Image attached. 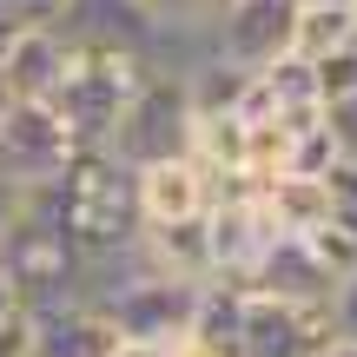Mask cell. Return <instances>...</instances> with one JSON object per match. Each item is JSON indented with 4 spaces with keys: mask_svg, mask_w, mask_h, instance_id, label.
<instances>
[{
    "mask_svg": "<svg viewBox=\"0 0 357 357\" xmlns=\"http://www.w3.org/2000/svg\"><path fill=\"white\" fill-rule=\"evenodd\" d=\"M26 199H33V212L47 218L53 231H60V245L73 252V265L86 271V278L139 245L132 172L119 166L106 146H79V153L66 159V172L47 178V185H33Z\"/></svg>",
    "mask_w": 357,
    "mask_h": 357,
    "instance_id": "cell-1",
    "label": "cell"
},
{
    "mask_svg": "<svg viewBox=\"0 0 357 357\" xmlns=\"http://www.w3.org/2000/svg\"><path fill=\"white\" fill-rule=\"evenodd\" d=\"M146 73H153V66H146L139 53L66 33V73H60V86H53V113L66 119V132H73L79 146H106L113 126H119V113H126V100H132V86H139Z\"/></svg>",
    "mask_w": 357,
    "mask_h": 357,
    "instance_id": "cell-2",
    "label": "cell"
},
{
    "mask_svg": "<svg viewBox=\"0 0 357 357\" xmlns=\"http://www.w3.org/2000/svg\"><path fill=\"white\" fill-rule=\"evenodd\" d=\"M192 119H199V113H192L185 73H146L139 86H132L126 113H119L106 153H113L126 172L159 166V159H178V153L192 146Z\"/></svg>",
    "mask_w": 357,
    "mask_h": 357,
    "instance_id": "cell-3",
    "label": "cell"
},
{
    "mask_svg": "<svg viewBox=\"0 0 357 357\" xmlns=\"http://www.w3.org/2000/svg\"><path fill=\"white\" fill-rule=\"evenodd\" d=\"M79 153V139L66 132V119L53 113V100H13L0 106V172H13L26 192L66 172V159Z\"/></svg>",
    "mask_w": 357,
    "mask_h": 357,
    "instance_id": "cell-4",
    "label": "cell"
},
{
    "mask_svg": "<svg viewBox=\"0 0 357 357\" xmlns=\"http://www.w3.org/2000/svg\"><path fill=\"white\" fill-rule=\"evenodd\" d=\"M291 26H298V0H218L212 53L245 66V73H258V66L291 53Z\"/></svg>",
    "mask_w": 357,
    "mask_h": 357,
    "instance_id": "cell-5",
    "label": "cell"
},
{
    "mask_svg": "<svg viewBox=\"0 0 357 357\" xmlns=\"http://www.w3.org/2000/svg\"><path fill=\"white\" fill-rule=\"evenodd\" d=\"M324 344H331L324 311L238 291V357H324Z\"/></svg>",
    "mask_w": 357,
    "mask_h": 357,
    "instance_id": "cell-6",
    "label": "cell"
},
{
    "mask_svg": "<svg viewBox=\"0 0 357 357\" xmlns=\"http://www.w3.org/2000/svg\"><path fill=\"white\" fill-rule=\"evenodd\" d=\"M225 185L231 178L205 172L192 153H178V159H159V166L132 172V205H139V225H178V218H205Z\"/></svg>",
    "mask_w": 357,
    "mask_h": 357,
    "instance_id": "cell-7",
    "label": "cell"
},
{
    "mask_svg": "<svg viewBox=\"0 0 357 357\" xmlns=\"http://www.w3.org/2000/svg\"><path fill=\"white\" fill-rule=\"evenodd\" d=\"M53 26H60V33H73V40H106V47H126V53H139L146 66H153L159 40H166V20H153V13H146V0H66V13H60Z\"/></svg>",
    "mask_w": 357,
    "mask_h": 357,
    "instance_id": "cell-8",
    "label": "cell"
},
{
    "mask_svg": "<svg viewBox=\"0 0 357 357\" xmlns=\"http://www.w3.org/2000/svg\"><path fill=\"white\" fill-rule=\"evenodd\" d=\"M66 73V33L60 26H20V40L0 60V106L13 100H53Z\"/></svg>",
    "mask_w": 357,
    "mask_h": 357,
    "instance_id": "cell-9",
    "label": "cell"
},
{
    "mask_svg": "<svg viewBox=\"0 0 357 357\" xmlns=\"http://www.w3.org/2000/svg\"><path fill=\"white\" fill-rule=\"evenodd\" d=\"M245 291H265V298H284V305L324 311V298H331V271L311 258L305 238H271L265 258L252 265V278H245Z\"/></svg>",
    "mask_w": 357,
    "mask_h": 357,
    "instance_id": "cell-10",
    "label": "cell"
},
{
    "mask_svg": "<svg viewBox=\"0 0 357 357\" xmlns=\"http://www.w3.org/2000/svg\"><path fill=\"white\" fill-rule=\"evenodd\" d=\"M119 331L100 305H60L47 318H26V357H113Z\"/></svg>",
    "mask_w": 357,
    "mask_h": 357,
    "instance_id": "cell-11",
    "label": "cell"
},
{
    "mask_svg": "<svg viewBox=\"0 0 357 357\" xmlns=\"http://www.w3.org/2000/svg\"><path fill=\"white\" fill-rule=\"evenodd\" d=\"M258 192V212H265V225L278 231V238H305V231H318L324 218H331V192H324V178H265Z\"/></svg>",
    "mask_w": 357,
    "mask_h": 357,
    "instance_id": "cell-12",
    "label": "cell"
},
{
    "mask_svg": "<svg viewBox=\"0 0 357 357\" xmlns=\"http://www.w3.org/2000/svg\"><path fill=\"white\" fill-rule=\"evenodd\" d=\"M351 47V7H305L298 0V26H291V53L318 66L324 53Z\"/></svg>",
    "mask_w": 357,
    "mask_h": 357,
    "instance_id": "cell-13",
    "label": "cell"
},
{
    "mask_svg": "<svg viewBox=\"0 0 357 357\" xmlns=\"http://www.w3.org/2000/svg\"><path fill=\"white\" fill-rule=\"evenodd\" d=\"M305 245H311V258L331 271V284L344 278V271H357V225H344V218H324L318 231H305Z\"/></svg>",
    "mask_w": 357,
    "mask_h": 357,
    "instance_id": "cell-14",
    "label": "cell"
},
{
    "mask_svg": "<svg viewBox=\"0 0 357 357\" xmlns=\"http://www.w3.org/2000/svg\"><path fill=\"white\" fill-rule=\"evenodd\" d=\"M324 331H331V344H357V271L331 284V298H324Z\"/></svg>",
    "mask_w": 357,
    "mask_h": 357,
    "instance_id": "cell-15",
    "label": "cell"
},
{
    "mask_svg": "<svg viewBox=\"0 0 357 357\" xmlns=\"http://www.w3.org/2000/svg\"><path fill=\"white\" fill-rule=\"evenodd\" d=\"M344 93H357V40L318 60V100H344Z\"/></svg>",
    "mask_w": 357,
    "mask_h": 357,
    "instance_id": "cell-16",
    "label": "cell"
},
{
    "mask_svg": "<svg viewBox=\"0 0 357 357\" xmlns=\"http://www.w3.org/2000/svg\"><path fill=\"white\" fill-rule=\"evenodd\" d=\"M324 132H331V153L357 166V93H344V100H324Z\"/></svg>",
    "mask_w": 357,
    "mask_h": 357,
    "instance_id": "cell-17",
    "label": "cell"
},
{
    "mask_svg": "<svg viewBox=\"0 0 357 357\" xmlns=\"http://www.w3.org/2000/svg\"><path fill=\"white\" fill-rule=\"evenodd\" d=\"M324 192H331V218L357 225V166L351 159H331V166H324Z\"/></svg>",
    "mask_w": 357,
    "mask_h": 357,
    "instance_id": "cell-18",
    "label": "cell"
},
{
    "mask_svg": "<svg viewBox=\"0 0 357 357\" xmlns=\"http://www.w3.org/2000/svg\"><path fill=\"white\" fill-rule=\"evenodd\" d=\"M146 13L166 20V26H212L218 0H146Z\"/></svg>",
    "mask_w": 357,
    "mask_h": 357,
    "instance_id": "cell-19",
    "label": "cell"
},
{
    "mask_svg": "<svg viewBox=\"0 0 357 357\" xmlns=\"http://www.w3.org/2000/svg\"><path fill=\"white\" fill-rule=\"evenodd\" d=\"M0 7H7L20 26H53V20L66 13V0H0Z\"/></svg>",
    "mask_w": 357,
    "mask_h": 357,
    "instance_id": "cell-20",
    "label": "cell"
},
{
    "mask_svg": "<svg viewBox=\"0 0 357 357\" xmlns=\"http://www.w3.org/2000/svg\"><path fill=\"white\" fill-rule=\"evenodd\" d=\"M20 212H26V185L13 172H0V238L13 231V218H20Z\"/></svg>",
    "mask_w": 357,
    "mask_h": 357,
    "instance_id": "cell-21",
    "label": "cell"
},
{
    "mask_svg": "<svg viewBox=\"0 0 357 357\" xmlns=\"http://www.w3.org/2000/svg\"><path fill=\"white\" fill-rule=\"evenodd\" d=\"M166 357H238V351H225V344H212V337H199V331H185V337H172V344H159Z\"/></svg>",
    "mask_w": 357,
    "mask_h": 357,
    "instance_id": "cell-22",
    "label": "cell"
},
{
    "mask_svg": "<svg viewBox=\"0 0 357 357\" xmlns=\"http://www.w3.org/2000/svg\"><path fill=\"white\" fill-rule=\"evenodd\" d=\"M0 357H26V318L0 324Z\"/></svg>",
    "mask_w": 357,
    "mask_h": 357,
    "instance_id": "cell-23",
    "label": "cell"
},
{
    "mask_svg": "<svg viewBox=\"0 0 357 357\" xmlns=\"http://www.w3.org/2000/svg\"><path fill=\"white\" fill-rule=\"evenodd\" d=\"M13 318H26V311H20V291H13V278L0 271V324H13Z\"/></svg>",
    "mask_w": 357,
    "mask_h": 357,
    "instance_id": "cell-24",
    "label": "cell"
},
{
    "mask_svg": "<svg viewBox=\"0 0 357 357\" xmlns=\"http://www.w3.org/2000/svg\"><path fill=\"white\" fill-rule=\"evenodd\" d=\"M13 40H20V20H13V13L0 7V60H7V47H13Z\"/></svg>",
    "mask_w": 357,
    "mask_h": 357,
    "instance_id": "cell-25",
    "label": "cell"
},
{
    "mask_svg": "<svg viewBox=\"0 0 357 357\" xmlns=\"http://www.w3.org/2000/svg\"><path fill=\"white\" fill-rule=\"evenodd\" d=\"M113 357H166V351H159V344H132V337H119Z\"/></svg>",
    "mask_w": 357,
    "mask_h": 357,
    "instance_id": "cell-26",
    "label": "cell"
},
{
    "mask_svg": "<svg viewBox=\"0 0 357 357\" xmlns=\"http://www.w3.org/2000/svg\"><path fill=\"white\" fill-rule=\"evenodd\" d=\"M324 357H357V344H324Z\"/></svg>",
    "mask_w": 357,
    "mask_h": 357,
    "instance_id": "cell-27",
    "label": "cell"
},
{
    "mask_svg": "<svg viewBox=\"0 0 357 357\" xmlns=\"http://www.w3.org/2000/svg\"><path fill=\"white\" fill-rule=\"evenodd\" d=\"M305 7H351V0H305Z\"/></svg>",
    "mask_w": 357,
    "mask_h": 357,
    "instance_id": "cell-28",
    "label": "cell"
},
{
    "mask_svg": "<svg viewBox=\"0 0 357 357\" xmlns=\"http://www.w3.org/2000/svg\"><path fill=\"white\" fill-rule=\"evenodd\" d=\"M351 40H357V0H351Z\"/></svg>",
    "mask_w": 357,
    "mask_h": 357,
    "instance_id": "cell-29",
    "label": "cell"
}]
</instances>
